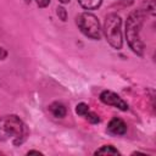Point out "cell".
<instances>
[{
    "label": "cell",
    "mask_w": 156,
    "mask_h": 156,
    "mask_svg": "<svg viewBox=\"0 0 156 156\" xmlns=\"http://www.w3.org/2000/svg\"><path fill=\"white\" fill-rule=\"evenodd\" d=\"M28 136L29 129L20 116L10 113L0 117V141L20 146L28 139Z\"/></svg>",
    "instance_id": "6da1fadb"
},
{
    "label": "cell",
    "mask_w": 156,
    "mask_h": 156,
    "mask_svg": "<svg viewBox=\"0 0 156 156\" xmlns=\"http://www.w3.org/2000/svg\"><path fill=\"white\" fill-rule=\"evenodd\" d=\"M146 16L147 15L145 13V11L140 7L130 11L124 23V35H126L127 44L129 49L140 57L144 56V51H145V44L141 40L140 33H141V28Z\"/></svg>",
    "instance_id": "7a4b0ae2"
},
{
    "label": "cell",
    "mask_w": 156,
    "mask_h": 156,
    "mask_svg": "<svg viewBox=\"0 0 156 156\" xmlns=\"http://www.w3.org/2000/svg\"><path fill=\"white\" fill-rule=\"evenodd\" d=\"M102 33L106 41L115 50H121L123 46V30H122V18L116 12L107 13L102 26Z\"/></svg>",
    "instance_id": "3957f363"
},
{
    "label": "cell",
    "mask_w": 156,
    "mask_h": 156,
    "mask_svg": "<svg viewBox=\"0 0 156 156\" xmlns=\"http://www.w3.org/2000/svg\"><path fill=\"white\" fill-rule=\"evenodd\" d=\"M76 24H77L78 29L80 30V33L83 35H85L87 38H89L91 40L101 39L102 28L99 22V18L94 13H91L89 11L78 13L76 16Z\"/></svg>",
    "instance_id": "277c9868"
},
{
    "label": "cell",
    "mask_w": 156,
    "mask_h": 156,
    "mask_svg": "<svg viewBox=\"0 0 156 156\" xmlns=\"http://www.w3.org/2000/svg\"><path fill=\"white\" fill-rule=\"evenodd\" d=\"M99 99L102 104L107 105V106H112L119 111H128L129 110V105L126 100H123L117 93L112 91V90H102L99 95Z\"/></svg>",
    "instance_id": "5b68a950"
},
{
    "label": "cell",
    "mask_w": 156,
    "mask_h": 156,
    "mask_svg": "<svg viewBox=\"0 0 156 156\" xmlns=\"http://www.w3.org/2000/svg\"><path fill=\"white\" fill-rule=\"evenodd\" d=\"M106 132L110 135L122 136V135H124L127 133V123L119 117H112L110 119V122L107 123Z\"/></svg>",
    "instance_id": "8992f818"
},
{
    "label": "cell",
    "mask_w": 156,
    "mask_h": 156,
    "mask_svg": "<svg viewBox=\"0 0 156 156\" xmlns=\"http://www.w3.org/2000/svg\"><path fill=\"white\" fill-rule=\"evenodd\" d=\"M48 108H49L50 113L54 117H56V118H63L67 115V107L61 101H54V102H51Z\"/></svg>",
    "instance_id": "52a82bcc"
},
{
    "label": "cell",
    "mask_w": 156,
    "mask_h": 156,
    "mask_svg": "<svg viewBox=\"0 0 156 156\" xmlns=\"http://www.w3.org/2000/svg\"><path fill=\"white\" fill-rule=\"evenodd\" d=\"M77 1L80 5V7L84 9V10H87V11L96 10L102 4V0H77Z\"/></svg>",
    "instance_id": "ba28073f"
},
{
    "label": "cell",
    "mask_w": 156,
    "mask_h": 156,
    "mask_svg": "<svg viewBox=\"0 0 156 156\" xmlns=\"http://www.w3.org/2000/svg\"><path fill=\"white\" fill-rule=\"evenodd\" d=\"M121 152L113 145H102L100 149L95 150L94 155H119Z\"/></svg>",
    "instance_id": "9c48e42d"
},
{
    "label": "cell",
    "mask_w": 156,
    "mask_h": 156,
    "mask_svg": "<svg viewBox=\"0 0 156 156\" xmlns=\"http://www.w3.org/2000/svg\"><path fill=\"white\" fill-rule=\"evenodd\" d=\"M89 111H90V107L85 102H79V104L76 105V113L80 117H84Z\"/></svg>",
    "instance_id": "30bf717a"
},
{
    "label": "cell",
    "mask_w": 156,
    "mask_h": 156,
    "mask_svg": "<svg viewBox=\"0 0 156 156\" xmlns=\"http://www.w3.org/2000/svg\"><path fill=\"white\" fill-rule=\"evenodd\" d=\"M146 15L150 16H155V0H146V2H144V6L141 7Z\"/></svg>",
    "instance_id": "8fae6325"
},
{
    "label": "cell",
    "mask_w": 156,
    "mask_h": 156,
    "mask_svg": "<svg viewBox=\"0 0 156 156\" xmlns=\"http://www.w3.org/2000/svg\"><path fill=\"white\" fill-rule=\"evenodd\" d=\"M84 118L89 122V123H91V124H98V123H100V116L98 115V113H95V112H93V111H89L85 116H84Z\"/></svg>",
    "instance_id": "7c38bea8"
},
{
    "label": "cell",
    "mask_w": 156,
    "mask_h": 156,
    "mask_svg": "<svg viewBox=\"0 0 156 156\" xmlns=\"http://www.w3.org/2000/svg\"><path fill=\"white\" fill-rule=\"evenodd\" d=\"M56 15L57 17L62 21V22H66L67 21V11L63 6H57L56 7Z\"/></svg>",
    "instance_id": "4fadbf2b"
},
{
    "label": "cell",
    "mask_w": 156,
    "mask_h": 156,
    "mask_svg": "<svg viewBox=\"0 0 156 156\" xmlns=\"http://www.w3.org/2000/svg\"><path fill=\"white\" fill-rule=\"evenodd\" d=\"M34 1H35L37 6L40 9H45L50 5V0H34Z\"/></svg>",
    "instance_id": "5bb4252c"
},
{
    "label": "cell",
    "mask_w": 156,
    "mask_h": 156,
    "mask_svg": "<svg viewBox=\"0 0 156 156\" xmlns=\"http://www.w3.org/2000/svg\"><path fill=\"white\" fill-rule=\"evenodd\" d=\"M7 55H9L7 50L0 46V61H4V60H5L6 57H7Z\"/></svg>",
    "instance_id": "9a60e30c"
},
{
    "label": "cell",
    "mask_w": 156,
    "mask_h": 156,
    "mask_svg": "<svg viewBox=\"0 0 156 156\" xmlns=\"http://www.w3.org/2000/svg\"><path fill=\"white\" fill-rule=\"evenodd\" d=\"M33 154H35V155H41V152L38 151V150H29V151L27 152V155H33Z\"/></svg>",
    "instance_id": "2e32d148"
},
{
    "label": "cell",
    "mask_w": 156,
    "mask_h": 156,
    "mask_svg": "<svg viewBox=\"0 0 156 156\" xmlns=\"http://www.w3.org/2000/svg\"><path fill=\"white\" fill-rule=\"evenodd\" d=\"M58 1H60L61 4H68V2L71 1V0H58Z\"/></svg>",
    "instance_id": "e0dca14e"
},
{
    "label": "cell",
    "mask_w": 156,
    "mask_h": 156,
    "mask_svg": "<svg viewBox=\"0 0 156 156\" xmlns=\"http://www.w3.org/2000/svg\"><path fill=\"white\" fill-rule=\"evenodd\" d=\"M30 1H32V0H24L26 4H30Z\"/></svg>",
    "instance_id": "ac0fdd59"
}]
</instances>
